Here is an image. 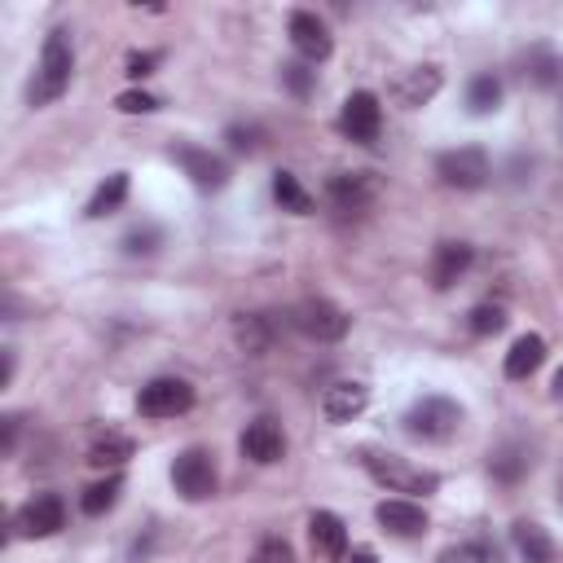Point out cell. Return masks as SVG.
<instances>
[{
  "label": "cell",
  "instance_id": "obj_37",
  "mask_svg": "<svg viewBox=\"0 0 563 563\" xmlns=\"http://www.w3.org/2000/svg\"><path fill=\"white\" fill-rule=\"evenodd\" d=\"M18 444V418H4V453H13Z\"/></svg>",
  "mask_w": 563,
  "mask_h": 563
},
{
  "label": "cell",
  "instance_id": "obj_14",
  "mask_svg": "<svg viewBox=\"0 0 563 563\" xmlns=\"http://www.w3.org/2000/svg\"><path fill=\"white\" fill-rule=\"evenodd\" d=\"M172 158L185 167V176H189L198 189H224V180H229L224 163H220L211 150H198V145H172Z\"/></svg>",
  "mask_w": 563,
  "mask_h": 563
},
{
  "label": "cell",
  "instance_id": "obj_28",
  "mask_svg": "<svg viewBox=\"0 0 563 563\" xmlns=\"http://www.w3.org/2000/svg\"><path fill=\"white\" fill-rule=\"evenodd\" d=\"M523 66H528L523 75H532L541 88H550V84H559V79H563V62H559L554 53H545V48H532Z\"/></svg>",
  "mask_w": 563,
  "mask_h": 563
},
{
  "label": "cell",
  "instance_id": "obj_4",
  "mask_svg": "<svg viewBox=\"0 0 563 563\" xmlns=\"http://www.w3.org/2000/svg\"><path fill=\"white\" fill-rule=\"evenodd\" d=\"M435 176L449 189H484L493 167H488V154L479 145H457V150H444L435 158Z\"/></svg>",
  "mask_w": 563,
  "mask_h": 563
},
{
  "label": "cell",
  "instance_id": "obj_38",
  "mask_svg": "<svg viewBox=\"0 0 563 563\" xmlns=\"http://www.w3.org/2000/svg\"><path fill=\"white\" fill-rule=\"evenodd\" d=\"M352 563H378V559H374L369 545H356V550H352Z\"/></svg>",
  "mask_w": 563,
  "mask_h": 563
},
{
  "label": "cell",
  "instance_id": "obj_32",
  "mask_svg": "<svg viewBox=\"0 0 563 563\" xmlns=\"http://www.w3.org/2000/svg\"><path fill=\"white\" fill-rule=\"evenodd\" d=\"M246 563H295V550H290L282 537H264Z\"/></svg>",
  "mask_w": 563,
  "mask_h": 563
},
{
  "label": "cell",
  "instance_id": "obj_2",
  "mask_svg": "<svg viewBox=\"0 0 563 563\" xmlns=\"http://www.w3.org/2000/svg\"><path fill=\"white\" fill-rule=\"evenodd\" d=\"M361 462H365V471H369L387 493H435V488H440V475H435V471H422V466H413V462L400 457V453L361 449Z\"/></svg>",
  "mask_w": 563,
  "mask_h": 563
},
{
  "label": "cell",
  "instance_id": "obj_39",
  "mask_svg": "<svg viewBox=\"0 0 563 563\" xmlns=\"http://www.w3.org/2000/svg\"><path fill=\"white\" fill-rule=\"evenodd\" d=\"M554 396H559V400H563V369H559V374H554Z\"/></svg>",
  "mask_w": 563,
  "mask_h": 563
},
{
  "label": "cell",
  "instance_id": "obj_19",
  "mask_svg": "<svg viewBox=\"0 0 563 563\" xmlns=\"http://www.w3.org/2000/svg\"><path fill=\"white\" fill-rule=\"evenodd\" d=\"M510 541H515V550H519L523 563H554V541L545 537L541 523L515 519V523H510Z\"/></svg>",
  "mask_w": 563,
  "mask_h": 563
},
{
  "label": "cell",
  "instance_id": "obj_30",
  "mask_svg": "<svg viewBox=\"0 0 563 563\" xmlns=\"http://www.w3.org/2000/svg\"><path fill=\"white\" fill-rule=\"evenodd\" d=\"M466 321H471V334H479V339H484V334H497V330L506 325V312H501L497 303H475Z\"/></svg>",
  "mask_w": 563,
  "mask_h": 563
},
{
  "label": "cell",
  "instance_id": "obj_8",
  "mask_svg": "<svg viewBox=\"0 0 563 563\" xmlns=\"http://www.w3.org/2000/svg\"><path fill=\"white\" fill-rule=\"evenodd\" d=\"M295 325H299L308 339H317V343H339V339L347 334L352 317H347L339 303H330V299H303V303L295 308Z\"/></svg>",
  "mask_w": 563,
  "mask_h": 563
},
{
  "label": "cell",
  "instance_id": "obj_26",
  "mask_svg": "<svg viewBox=\"0 0 563 563\" xmlns=\"http://www.w3.org/2000/svg\"><path fill=\"white\" fill-rule=\"evenodd\" d=\"M128 457H132V440L128 435H101L88 449V462L92 466H123Z\"/></svg>",
  "mask_w": 563,
  "mask_h": 563
},
{
  "label": "cell",
  "instance_id": "obj_1",
  "mask_svg": "<svg viewBox=\"0 0 563 563\" xmlns=\"http://www.w3.org/2000/svg\"><path fill=\"white\" fill-rule=\"evenodd\" d=\"M75 75V48H70V31H48L44 48H40V66L26 84V106H48L70 88Z\"/></svg>",
  "mask_w": 563,
  "mask_h": 563
},
{
  "label": "cell",
  "instance_id": "obj_22",
  "mask_svg": "<svg viewBox=\"0 0 563 563\" xmlns=\"http://www.w3.org/2000/svg\"><path fill=\"white\" fill-rule=\"evenodd\" d=\"M273 198H277V207L282 211H290V216H312V194L299 185V176L295 172H273Z\"/></svg>",
  "mask_w": 563,
  "mask_h": 563
},
{
  "label": "cell",
  "instance_id": "obj_27",
  "mask_svg": "<svg viewBox=\"0 0 563 563\" xmlns=\"http://www.w3.org/2000/svg\"><path fill=\"white\" fill-rule=\"evenodd\" d=\"M435 563H501V559H497V545H488V541H466V545L440 550Z\"/></svg>",
  "mask_w": 563,
  "mask_h": 563
},
{
  "label": "cell",
  "instance_id": "obj_3",
  "mask_svg": "<svg viewBox=\"0 0 563 563\" xmlns=\"http://www.w3.org/2000/svg\"><path fill=\"white\" fill-rule=\"evenodd\" d=\"M457 422H462V409H457L453 400H444V396H422V400L405 413V431H409L413 440H431V444L449 440V435L457 431Z\"/></svg>",
  "mask_w": 563,
  "mask_h": 563
},
{
  "label": "cell",
  "instance_id": "obj_15",
  "mask_svg": "<svg viewBox=\"0 0 563 563\" xmlns=\"http://www.w3.org/2000/svg\"><path fill=\"white\" fill-rule=\"evenodd\" d=\"M440 84H444V75H440V66H413V70H405L400 79H396V101L405 106V110H418V106H427L435 92H440Z\"/></svg>",
  "mask_w": 563,
  "mask_h": 563
},
{
  "label": "cell",
  "instance_id": "obj_35",
  "mask_svg": "<svg viewBox=\"0 0 563 563\" xmlns=\"http://www.w3.org/2000/svg\"><path fill=\"white\" fill-rule=\"evenodd\" d=\"M224 136H229V145H233L238 154H255V150H260V128H242V123H233Z\"/></svg>",
  "mask_w": 563,
  "mask_h": 563
},
{
  "label": "cell",
  "instance_id": "obj_24",
  "mask_svg": "<svg viewBox=\"0 0 563 563\" xmlns=\"http://www.w3.org/2000/svg\"><path fill=\"white\" fill-rule=\"evenodd\" d=\"M466 106H471V114L497 110V106H501V79H497V75H475L471 88H466Z\"/></svg>",
  "mask_w": 563,
  "mask_h": 563
},
{
  "label": "cell",
  "instance_id": "obj_10",
  "mask_svg": "<svg viewBox=\"0 0 563 563\" xmlns=\"http://www.w3.org/2000/svg\"><path fill=\"white\" fill-rule=\"evenodd\" d=\"M325 198H330V207H334L339 216L369 211V202L378 198V176H374V172H339V176H330Z\"/></svg>",
  "mask_w": 563,
  "mask_h": 563
},
{
  "label": "cell",
  "instance_id": "obj_20",
  "mask_svg": "<svg viewBox=\"0 0 563 563\" xmlns=\"http://www.w3.org/2000/svg\"><path fill=\"white\" fill-rule=\"evenodd\" d=\"M545 361V339L541 334H519L506 352V378H528Z\"/></svg>",
  "mask_w": 563,
  "mask_h": 563
},
{
  "label": "cell",
  "instance_id": "obj_12",
  "mask_svg": "<svg viewBox=\"0 0 563 563\" xmlns=\"http://www.w3.org/2000/svg\"><path fill=\"white\" fill-rule=\"evenodd\" d=\"M238 444H242V457H251L260 466H268V462H277L286 453V435H282V427L273 418H251Z\"/></svg>",
  "mask_w": 563,
  "mask_h": 563
},
{
  "label": "cell",
  "instance_id": "obj_33",
  "mask_svg": "<svg viewBox=\"0 0 563 563\" xmlns=\"http://www.w3.org/2000/svg\"><path fill=\"white\" fill-rule=\"evenodd\" d=\"M114 106H119L123 114H150V110H158V97H150L145 88H128V92L114 97Z\"/></svg>",
  "mask_w": 563,
  "mask_h": 563
},
{
  "label": "cell",
  "instance_id": "obj_29",
  "mask_svg": "<svg viewBox=\"0 0 563 563\" xmlns=\"http://www.w3.org/2000/svg\"><path fill=\"white\" fill-rule=\"evenodd\" d=\"M238 339H242V347L246 352H264L268 347V330H264V317H255V312H242L238 317Z\"/></svg>",
  "mask_w": 563,
  "mask_h": 563
},
{
  "label": "cell",
  "instance_id": "obj_36",
  "mask_svg": "<svg viewBox=\"0 0 563 563\" xmlns=\"http://www.w3.org/2000/svg\"><path fill=\"white\" fill-rule=\"evenodd\" d=\"M123 242H128V255H150L154 251L150 242H158V229H132Z\"/></svg>",
  "mask_w": 563,
  "mask_h": 563
},
{
  "label": "cell",
  "instance_id": "obj_21",
  "mask_svg": "<svg viewBox=\"0 0 563 563\" xmlns=\"http://www.w3.org/2000/svg\"><path fill=\"white\" fill-rule=\"evenodd\" d=\"M123 198H128V172H110V176L92 189V198H88L84 216H88V220H101V216L119 211V207H123Z\"/></svg>",
  "mask_w": 563,
  "mask_h": 563
},
{
  "label": "cell",
  "instance_id": "obj_7",
  "mask_svg": "<svg viewBox=\"0 0 563 563\" xmlns=\"http://www.w3.org/2000/svg\"><path fill=\"white\" fill-rule=\"evenodd\" d=\"M172 484L185 501H207L216 493V462L207 449H185L172 462Z\"/></svg>",
  "mask_w": 563,
  "mask_h": 563
},
{
  "label": "cell",
  "instance_id": "obj_11",
  "mask_svg": "<svg viewBox=\"0 0 563 563\" xmlns=\"http://www.w3.org/2000/svg\"><path fill=\"white\" fill-rule=\"evenodd\" d=\"M290 44H295L299 62H308V66H317V62H325L334 53V40H330L325 22L317 13H303V9L290 13Z\"/></svg>",
  "mask_w": 563,
  "mask_h": 563
},
{
  "label": "cell",
  "instance_id": "obj_17",
  "mask_svg": "<svg viewBox=\"0 0 563 563\" xmlns=\"http://www.w3.org/2000/svg\"><path fill=\"white\" fill-rule=\"evenodd\" d=\"M365 405H369V387H365V383H334V387H325V396H321L325 422H352Z\"/></svg>",
  "mask_w": 563,
  "mask_h": 563
},
{
  "label": "cell",
  "instance_id": "obj_31",
  "mask_svg": "<svg viewBox=\"0 0 563 563\" xmlns=\"http://www.w3.org/2000/svg\"><path fill=\"white\" fill-rule=\"evenodd\" d=\"M282 84H286L295 97H308L312 84H317V70H308V62H290V66H282Z\"/></svg>",
  "mask_w": 563,
  "mask_h": 563
},
{
  "label": "cell",
  "instance_id": "obj_34",
  "mask_svg": "<svg viewBox=\"0 0 563 563\" xmlns=\"http://www.w3.org/2000/svg\"><path fill=\"white\" fill-rule=\"evenodd\" d=\"M158 62H163V53H128L123 75H128V79H145V75H154Z\"/></svg>",
  "mask_w": 563,
  "mask_h": 563
},
{
  "label": "cell",
  "instance_id": "obj_18",
  "mask_svg": "<svg viewBox=\"0 0 563 563\" xmlns=\"http://www.w3.org/2000/svg\"><path fill=\"white\" fill-rule=\"evenodd\" d=\"M308 541H312V550H317L321 559H343V550H347V528H343V519H339L334 510H312V519H308Z\"/></svg>",
  "mask_w": 563,
  "mask_h": 563
},
{
  "label": "cell",
  "instance_id": "obj_25",
  "mask_svg": "<svg viewBox=\"0 0 563 563\" xmlns=\"http://www.w3.org/2000/svg\"><path fill=\"white\" fill-rule=\"evenodd\" d=\"M119 488H123V479H119V475H106V479L88 484V488H84V497H79L84 515H106V510L119 501Z\"/></svg>",
  "mask_w": 563,
  "mask_h": 563
},
{
  "label": "cell",
  "instance_id": "obj_16",
  "mask_svg": "<svg viewBox=\"0 0 563 563\" xmlns=\"http://www.w3.org/2000/svg\"><path fill=\"white\" fill-rule=\"evenodd\" d=\"M471 260H475V251L466 242H440L435 255H431V286L435 290H449L457 277H466Z\"/></svg>",
  "mask_w": 563,
  "mask_h": 563
},
{
  "label": "cell",
  "instance_id": "obj_40",
  "mask_svg": "<svg viewBox=\"0 0 563 563\" xmlns=\"http://www.w3.org/2000/svg\"><path fill=\"white\" fill-rule=\"evenodd\" d=\"M559 501H563V479H559Z\"/></svg>",
  "mask_w": 563,
  "mask_h": 563
},
{
  "label": "cell",
  "instance_id": "obj_5",
  "mask_svg": "<svg viewBox=\"0 0 563 563\" xmlns=\"http://www.w3.org/2000/svg\"><path fill=\"white\" fill-rule=\"evenodd\" d=\"M136 409L141 418H176V413H189L194 409V387L185 378H150L141 391H136Z\"/></svg>",
  "mask_w": 563,
  "mask_h": 563
},
{
  "label": "cell",
  "instance_id": "obj_13",
  "mask_svg": "<svg viewBox=\"0 0 563 563\" xmlns=\"http://www.w3.org/2000/svg\"><path fill=\"white\" fill-rule=\"evenodd\" d=\"M374 519L391 532V537H422L427 532V510L418 506V501H409V497H387V501H378L374 506Z\"/></svg>",
  "mask_w": 563,
  "mask_h": 563
},
{
  "label": "cell",
  "instance_id": "obj_23",
  "mask_svg": "<svg viewBox=\"0 0 563 563\" xmlns=\"http://www.w3.org/2000/svg\"><path fill=\"white\" fill-rule=\"evenodd\" d=\"M528 466H532V457H528L523 444H501V449L488 457V471H493V479H501V484H519V479L528 475Z\"/></svg>",
  "mask_w": 563,
  "mask_h": 563
},
{
  "label": "cell",
  "instance_id": "obj_6",
  "mask_svg": "<svg viewBox=\"0 0 563 563\" xmlns=\"http://www.w3.org/2000/svg\"><path fill=\"white\" fill-rule=\"evenodd\" d=\"M62 528H66V501H62L57 493H35V497H26V501L18 506V515H13V532H18V537H31V541L53 537V532H62Z\"/></svg>",
  "mask_w": 563,
  "mask_h": 563
},
{
  "label": "cell",
  "instance_id": "obj_9",
  "mask_svg": "<svg viewBox=\"0 0 563 563\" xmlns=\"http://www.w3.org/2000/svg\"><path fill=\"white\" fill-rule=\"evenodd\" d=\"M339 128H343V136H352L356 145H374L378 141V132H383V106H378V97L374 92H352L347 101H343V110H339Z\"/></svg>",
  "mask_w": 563,
  "mask_h": 563
}]
</instances>
